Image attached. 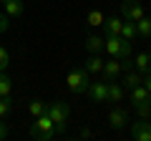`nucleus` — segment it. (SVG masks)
Here are the masks:
<instances>
[{"mask_svg":"<svg viewBox=\"0 0 151 141\" xmlns=\"http://www.w3.org/2000/svg\"><path fill=\"white\" fill-rule=\"evenodd\" d=\"M45 114H48L50 121H53L55 134H63V131H65V121H68V114H70L68 103H63V101H50V103H45Z\"/></svg>","mask_w":151,"mask_h":141,"instance_id":"obj_1","label":"nucleus"},{"mask_svg":"<svg viewBox=\"0 0 151 141\" xmlns=\"http://www.w3.org/2000/svg\"><path fill=\"white\" fill-rule=\"evenodd\" d=\"M30 136H33V139H38V141H50L53 136H58V134H55V126H53V121H50L48 114L35 116V121L30 124Z\"/></svg>","mask_w":151,"mask_h":141,"instance_id":"obj_2","label":"nucleus"},{"mask_svg":"<svg viewBox=\"0 0 151 141\" xmlns=\"http://www.w3.org/2000/svg\"><path fill=\"white\" fill-rule=\"evenodd\" d=\"M88 83H91V73L86 68H76L65 76V86L70 88V93H86Z\"/></svg>","mask_w":151,"mask_h":141,"instance_id":"obj_3","label":"nucleus"},{"mask_svg":"<svg viewBox=\"0 0 151 141\" xmlns=\"http://www.w3.org/2000/svg\"><path fill=\"white\" fill-rule=\"evenodd\" d=\"M86 93H88V98H91L93 103H106L108 101V83L106 81H96V83H88V88H86Z\"/></svg>","mask_w":151,"mask_h":141,"instance_id":"obj_4","label":"nucleus"},{"mask_svg":"<svg viewBox=\"0 0 151 141\" xmlns=\"http://www.w3.org/2000/svg\"><path fill=\"white\" fill-rule=\"evenodd\" d=\"M121 18L124 20H139V18H144V8H141L139 0H124L121 3Z\"/></svg>","mask_w":151,"mask_h":141,"instance_id":"obj_5","label":"nucleus"},{"mask_svg":"<svg viewBox=\"0 0 151 141\" xmlns=\"http://www.w3.org/2000/svg\"><path fill=\"white\" fill-rule=\"evenodd\" d=\"M101 73H103V78H106V81H116V78H119V73H121V60L116 58V55H111L108 60H103Z\"/></svg>","mask_w":151,"mask_h":141,"instance_id":"obj_6","label":"nucleus"},{"mask_svg":"<svg viewBox=\"0 0 151 141\" xmlns=\"http://www.w3.org/2000/svg\"><path fill=\"white\" fill-rule=\"evenodd\" d=\"M131 136L136 141H151V124H146V119H139L131 124Z\"/></svg>","mask_w":151,"mask_h":141,"instance_id":"obj_7","label":"nucleus"},{"mask_svg":"<svg viewBox=\"0 0 151 141\" xmlns=\"http://www.w3.org/2000/svg\"><path fill=\"white\" fill-rule=\"evenodd\" d=\"M126 124H129V114H126L124 109H113L111 114H108V126H111V129H124Z\"/></svg>","mask_w":151,"mask_h":141,"instance_id":"obj_8","label":"nucleus"},{"mask_svg":"<svg viewBox=\"0 0 151 141\" xmlns=\"http://www.w3.org/2000/svg\"><path fill=\"white\" fill-rule=\"evenodd\" d=\"M103 28H106V35H121L124 18H106L103 20Z\"/></svg>","mask_w":151,"mask_h":141,"instance_id":"obj_9","label":"nucleus"},{"mask_svg":"<svg viewBox=\"0 0 151 141\" xmlns=\"http://www.w3.org/2000/svg\"><path fill=\"white\" fill-rule=\"evenodd\" d=\"M108 83V101L111 103H121L124 101V86L116 81H106Z\"/></svg>","mask_w":151,"mask_h":141,"instance_id":"obj_10","label":"nucleus"},{"mask_svg":"<svg viewBox=\"0 0 151 141\" xmlns=\"http://www.w3.org/2000/svg\"><path fill=\"white\" fill-rule=\"evenodd\" d=\"M119 45H121V35H106L103 38V50L108 55H119Z\"/></svg>","mask_w":151,"mask_h":141,"instance_id":"obj_11","label":"nucleus"},{"mask_svg":"<svg viewBox=\"0 0 151 141\" xmlns=\"http://www.w3.org/2000/svg\"><path fill=\"white\" fill-rule=\"evenodd\" d=\"M3 5H5V15L8 18H18L23 13V3L20 0H3Z\"/></svg>","mask_w":151,"mask_h":141,"instance_id":"obj_12","label":"nucleus"},{"mask_svg":"<svg viewBox=\"0 0 151 141\" xmlns=\"http://www.w3.org/2000/svg\"><path fill=\"white\" fill-rule=\"evenodd\" d=\"M86 50L88 53H101L103 50V38L101 35H88L86 38Z\"/></svg>","mask_w":151,"mask_h":141,"instance_id":"obj_13","label":"nucleus"},{"mask_svg":"<svg viewBox=\"0 0 151 141\" xmlns=\"http://www.w3.org/2000/svg\"><path fill=\"white\" fill-rule=\"evenodd\" d=\"M136 70L139 73H146V70H151V53H139L136 55Z\"/></svg>","mask_w":151,"mask_h":141,"instance_id":"obj_14","label":"nucleus"},{"mask_svg":"<svg viewBox=\"0 0 151 141\" xmlns=\"http://www.w3.org/2000/svg\"><path fill=\"white\" fill-rule=\"evenodd\" d=\"M141 78H144V73H139V70H131V68H129V70H126V78H124V86L131 91L134 86H139V83H141Z\"/></svg>","mask_w":151,"mask_h":141,"instance_id":"obj_15","label":"nucleus"},{"mask_svg":"<svg viewBox=\"0 0 151 141\" xmlns=\"http://www.w3.org/2000/svg\"><path fill=\"white\" fill-rule=\"evenodd\" d=\"M83 68L88 70V73H101V68H103V58H98V53H93L91 58L86 60V65Z\"/></svg>","mask_w":151,"mask_h":141,"instance_id":"obj_16","label":"nucleus"},{"mask_svg":"<svg viewBox=\"0 0 151 141\" xmlns=\"http://www.w3.org/2000/svg\"><path fill=\"white\" fill-rule=\"evenodd\" d=\"M121 38H126V40L139 38V33H136V23H134V20H124V28H121Z\"/></svg>","mask_w":151,"mask_h":141,"instance_id":"obj_17","label":"nucleus"},{"mask_svg":"<svg viewBox=\"0 0 151 141\" xmlns=\"http://www.w3.org/2000/svg\"><path fill=\"white\" fill-rule=\"evenodd\" d=\"M136 33H139L141 38H149V33H151V18H139L136 20Z\"/></svg>","mask_w":151,"mask_h":141,"instance_id":"obj_18","label":"nucleus"},{"mask_svg":"<svg viewBox=\"0 0 151 141\" xmlns=\"http://www.w3.org/2000/svg\"><path fill=\"white\" fill-rule=\"evenodd\" d=\"M146 98H149V91H146L141 83L131 88V103H134V106H136V103H141V101H146Z\"/></svg>","mask_w":151,"mask_h":141,"instance_id":"obj_19","label":"nucleus"},{"mask_svg":"<svg viewBox=\"0 0 151 141\" xmlns=\"http://www.w3.org/2000/svg\"><path fill=\"white\" fill-rule=\"evenodd\" d=\"M103 20H106V15H103L101 10H88L86 13V23H88V25H93V28L103 25Z\"/></svg>","mask_w":151,"mask_h":141,"instance_id":"obj_20","label":"nucleus"},{"mask_svg":"<svg viewBox=\"0 0 151 141\" xmlns=\"http://www.w3.org/2000/svg\"><path fill=\"white\" fill-rule=\"evenodd\" d=\"M13 111V98L10 96H0V119H5Z\"/></svg>","mask_w":151,"mask_h":141,"instance_id":"obj_21","label":"nucleus"},{"mask_svg":"<svg viewBox=\"0 0 151 141\" xmlns=\"http://www.w3.org/2000/svg\"><path fill=\"white\" fill-rule=\"evenodd\" d=\"M28 111H30V116L35 119V116L45 114V103H43V101H38V98H35V101H30V103H28Z\"/></svg>","mask_w":151,"mask_h":141,"instance_id":"obj_22","label":"nucleus"},{"mask_svg":"<svg viewBox=\"0 0 151 141\" xmlns=\"http://www.w3.org/2000/svg\"><path fill=\"white\" fill-rule=\"evenodd\" d=\"M134 109H136V114H139V119H146V121L151 119V109H149V98H146V101H141V103H136Z\"/></svg>","mask_w":151,"mask_h":141,"instance_id":"obj_23","label":"nucleus"},{"mask_svg":"<svg viewBox=\"0 0 151 141\" xmlns=\"http://www.w3.org/2000/svg\"><path fill=\"white\" fill-rule=\"evenodd\" d=\"M10 88H13V81L5 76V70L0 73V96H10Z\"/></svg>","mask_w":151,"mask_h":141,"instance_id":"obj_24","label":"nucleus"},{"mask_svg":"<svg viewBox=\"0 0 151 141\" xmlns=\"http://www.w3.org/2000/svg\"><path fill=\"white\" fill-rule=\"evenodd\" d=\"M8 63H10V55H8V50L3 48V45H0V73H3V70L8 68Z\"/></svg>","mask_w":151,"mask_h":141,"instance_id":"obj_25","label":"nucleus"},{"mask_svg":"<svg viewBox=\"0 0 151 141\" xmlns=\"http://www.w3.org/2000/svg\"><path fill=\"white\" fill-rule=\"evenodd\" d=\"M8 28H10V18H8L5 13H0V33H5Z\"/></svg>","mask_w":151,"mask_h":141,"instance_id":"obj_26","label":"nucleus"},{"mask_svg":"<svg viewBox=\"0 0 151 141\" xmlns=\"http://www.w3.org/2000/svg\"><path fill=\"white\" fill-rule=\"evenodd\" d=\"M141 86H144L146 91L151 93V70H146V73H144V78H141Z\"/></svg>","mask_w":151,"mask_h":141,"instance_id":"obj_27","label":"nucleus"},{"mask_svg":"<svg viewBox=\"0 0 151 141\" xmlns=\"http://www.w3.org/2000/svg\"><path fill=\"white\" fill-rule=\"evenodd\" d=\"M5 136H8V126H5V124H3V121H0V141L5 139Z\"/></svg>","mask_w":151,"mask_h":141,"instance_id":"obj_28","label":"nucleus"},{"mask_svg":"<svg viewBox=\"0 0 151 141\" xmlns=\"http://www.w3.org/2000/svg\"><path fill=\"white\" fill-rule=\"evenodd\" d=\"M149 109H151V93H149Z\"/></svg>","mask_w":151,"mask_h":141,"instance_id":"obj_29","label":"nucleus"},{"mask_svg":"<svg viewBox=\"0 0 151 141\" xmlns=\"http://www.w3.org/2000/svg\"><path fill=\"white\" fill-rule=\"evenodd\" d=\"M0 5H3V0H0Z\"/></svg>","mask_w":151,"mask_h":141,"instance_id":"obj_30","label":"nucleus"},{"mask_svg":"<svg viewBox=\"0 0 151 141\" xmlns=\"http://www.w3.org/2000/svg\"><path fill=\"white\" fill-rule=\"evenodd\" d=\"M149 38H151V33H149Z\"/></svg>","mask_w":151,"mask_h":141,"instance_id":"obj_31","label":"nucleus"}]
</instances>
